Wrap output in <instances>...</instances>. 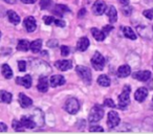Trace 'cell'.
<instances>
[{
	"label": "cell",
	"mask_w": 153,
	"mask_h": 134,
	"mask_svg": "<svg viewBox=\"0 0 153 134\" xmlns=\"http://www.w3.org/2000/svg\"><path fill=\"white\" fill-rule=\"evenodd\" d=\"M76 73H78V76L80 77V79L82 81L85 82L87 85H90L91 84V80H92V77H91V71L88 67L86 66H81V65H78L76 67Z\"/></svg>",
	"instance_id": "1"
},
{
	"label": "cell",
	"mask_w": 153,
	"mask_h": 134,
	"mask_svg": "<svg viewBox=\"0 0 153 134\" xmlns=\"http://www.w3.org/2000/svg\"><path fill=\"white\" fill-rule=\"evenodd\" d=\"M23 24H24V27H25V30H27L28 33L35 32V30H36V28H37V21H36V19H35L34 17H32V16H28L27 18H25Z\"/></svg>",
	"instance_id": "8"
},
{
	"label": "cell",
	"mask_w": 153,
	"mask_h": 134,
	"mask_svg": "<svg viewBox=\"0 0 153 134\" xmlns=\"http://www.w3.org/2000/svg\"><path fill=\"white\" fill-rule=\"evenodd\" d=\"M49 84H51V87H58V86H62L65 84V79H64L63 76L56 75L49 79Z\"/></svg>",
	"instance_id": "12"
},
{
	"label": "cell",
	"mask_w": 153,
	"mask_h": 134,
	"mask_svg": "<svg viewBox=\"0 0 153 134\" xmlns=\"http://www.w3.org/2000/svg\"><path fill=\"white\" fill-rule=\"evenodd\" d=\"M104 115V109L100 106V105H96L91 108L89 114H88V121L90 123H98L101 121Z\"/></svg>",
	"instance_id": "3"
},
{
	"label": "cell",
	"mask_w": 153,
	"mask_h": 134,
	"mask_svg": "<svg viewBox=\"0 0 153 134\" xmlns=\"http://www.w3.org/2000/svg\"><path fill=\"white\" fill-rule=\"evenodd\" d=\"M20 121H21L22 125L24 126V128H27V129H33V128H35L37 125L35 119L30 116H27V115L21 116V119H20Z\"/></svg>",
	"instance_id": "13"
},
{
	"label": "cell",
	"mask_w": 153,
	"mask_h": 134,
	"mask_svg": "<svg viewBox=\"0 0 153 134\" xmlns=\"http://www.w3.org/2000/svg\"><path fill=\"white\" fill-rule=\"evenodd\" d=\"M28 48H30V44L27 40L25 39H21V40L18 41L17 43V49L21 51H27Z\"/></svg>",
	"instance_id": "24"
},
{
	"label": "cell",
	"mask_w": 153,
	"mask_h": 134,
	"mask_svg": "<svg viewBox=\"0 0 153 134\" xmlns=\"http://www.w3.org/2000/svg\"><path fill=\"white\" fill-rule=\"evenodd\" d=\"M60 49H61V55L63 56V57H67V56L69 55V47L66 46V45H62Z\"/></svg>",
	"instance_id": "32"
},
{
	"label": "cell",
	"mask_w": 153,
	"mask_h": 134,
	"mask_svg": "<svg viewBox=\"0 0 153 134\" xmlns=\"http://www.w3.org/2000/svg\"><path fill=\"white\" fill-rule=\"evenodd\" d=\"M98 84L101 86H103V87H108V86H110V79H109L108 77H107L106 75H102L100 76V77L98 78Z\"/></svg>",
	"instance_id": "27"
},
{
	"label": "cell",
	"mask_w": 153,
	"mask_h": 134,
	"mask_svg": "<svg viewBox=\"0 0 153 134\" xmlns=\"http://www.w3.org/2000/svg\"><path fill=\"white\" fill-rule=\"evenodd\" d=\"M23 3H26V4H32V3H35L37 0H21Z\"/></svg>",
	"instance_id": "41"
},
{
	"label": "cell",
	"mask_w": 153,
	"mask_h": 134,
	"mask_svg": "<svg viewBox=\"0 0 153 134\" xmlns=\"http://www.w3.org/2000/svg\"><path fill=\"white\" fill-rule=\"evenodd\" d=\"M58 45V41L57 40H49L47 42V46L48 47H55Z\"/></svg>",
	"instance_id": "39"
},
{
	"label": "cell",
	"mask_w": 153,
	"mask_h": 134,
	"mask_svg": "<svg viewBox=\"0 0 153 134\" xmlns=\"http://www.w3.org/2000/svg\"><path fill=\"white\" fill-rule=\"evenodd\" d=\"M7 3H10V4H14V3L17 2V0H4Z\"/></svg>",
	"instance_id": "45"
},
{
	"label": "cell",
	"mask_w": 153,
	"mask_h": 134,
	"mask_svg": "<svg viewBox=\"0 0 153 134\" xmlns=\"http://www.w3.org/2000/svg\"><path fill=\"white\" fill-rule=\"evenodd\" d=\"M1 73H2L3 77L7 80L13 78V70H12V68L7 64H3V65L1 66Z\"/></svg>",
	"instance_id": "22"
},
{
	"label": "cell",
	"mask_w": 153,
	"mask_h": 134,
	"mask_svg": "<svg viewBox=\"0 0 153 134\" xmlns=\"http://www.w3.org/2000/svg\"><path fill=\"white\" fill-rule=\"evenodd\" d=\"M53 4L51 0H40V7L41 10H48Z\"/></svg>",
	"instance_id": "30"
},
{
	"label": "cell",
	"mask_w": 153,
	"mask_h": 134,
	"mask_svg": "<svg viewBox=\"0 0 153 134\" xmlns=\"http://www.w3.org/2000/svg\"><path fill=\"white\" fill-rule=\"evenodd\" d=\"M49 81L47 80L46 77H41L39 79V82H38V85H37V88L40 92H46L48 90V87H49Z\"/></svg>",
	"instance_id": "14"
},
{
	"label": "cell",
	"mask_w": 153,
	"mask_h": 134,
	"mask_svg": "<svg viewBox=\"0 0 153 134\" xmlns=\"http://www.w3.org/2000/svg\"><path fill=\"white\" fill-rule=\"evenodd\" d=\"M13 129L15 130V131H23L24 129V126L22 125L21 121H17V119H14L13 121Z\"/></svg>",
	"instance_id": "29"
},
{
	"label": "cell",
	"mask_w": 153,
	"mask_h": 134,
	"mask_svg": "<svg viewBox=\"0 0 153 134\" xmlns=\"http://www.w3.org/2000/svg\"><path fill=\"white\" fill-rule=\"evenodd\" d=\"M152 30H153V26H152Z\"/></svg>",
	"instance_id": "46"
},
{
	"label": "cell",
	"mask_w": 153,
	"mask_h": 134,
	"mask_svg": "<svg viewBox=\"0 0 153 134\" xmlns=\"http://www.w3.org/2000/svg\"><path fill=\"white\" fill-rule=\"evenodd\" d=\"M147 96H148V89L145 87L138 88L135 91V93H134V98H135V101H137V102H140V103L144 102Z\"/></svg>",
	"instance_id": "11"
},
{
	"label": "cell",
	"mask_w": 153,
	"mask_h": 134,
	"mask_svg": "<svg viewBox=\"0 0 153 134\" xmlns=\"http://www.w3.org/2000/svg\"><path fill=\"white\" fill-rule=\"evenodd\" d=\"M12 98H13V96H12L10 92L4 91V90H2V91H1V102H2V103L10 104V103L12 102Z\"/></svg>",
	"instance_id": "28"
},
{
	"label": "cell",
	"mask_w": 153,
	"mask_h": 134,
	"mask_svg": "<svg viewBox=\"0 0 153 134\" xmlns=\"http://www.w3.org/2000/svg\"><path fill=\"white\" fill-rule=\"evenodd\" d=\"M89 131L90 132H103L104 129H103L101 126H92V127L89 128Z\"/></svg>",
	"instance_id": "35"
},
{
	"label": "cell",
	"mask_w": 153,
	"mask_h": 134,
	"mask_svg": "<svg viewBox=\"0 0 153 134\" xmlns=\"http://www.w3.org/2000/svg\"><path fill=\"white\" fill-rule=\"evenodd\" d=\"M19 104L22 108H28L33 105V101L30 98H28L27 96L23 93H20L19 94Z\"/></svg>",
	"instance_id": "16"
},
{
	"label": "cell",
	"mask_w": 153,
	"mask_h": 134,
	"mask_svg": "<svg viewBox=\"0 0 153 134\" xmlns=\"http://www.w3.org/2000/svg\"><path fill=\"white\" fill-rule=\"evenodd\" d=\"M143 15L147 18V19H153V7L150 10H146L143 12Z\"/></svg>",
	"instance_id": "31"
},
{
	"label": "cell",
	"mask_w": 153,
	"mask_h": 134,
	"mask_svg": "<svg viewBox=\"0 0 153 134\" xmlns=\"http://www.w3.org/2000/svg\"><path fill=\"white\" fill-rule=\"evenodd\" d=\"M131 12H132V7H125L123 9V14L126 16H129L130 14H131Z\"/></svg>",
	"instance_id": "38"
},
{
	"label": "cell",
	"mask_w": 153,
	"mask_h": 134,
	"mask_svg": "<svg viewBox=\"0 0 153 134\" xmlns=\"http://www.w3.org/2000/svg\"><path fill=\"white\" fill-rule=\"evenodd\" d=\"M120 1V3L121 4H123V5H128L129 4V0H119Z\"/></svg>",
	"instance_id": "43"
},
{
	"label": "cell",
	"mask_w": 153,
	"mask_h": 134,
	"mask_svg": "<svg viewBox=\"0 0 153 134\" xmlns=\"http://www.w3.org/2000/svg\"><path fill=\"white\" fill-rule=\"evenodd\" d=\"M120 121H121V119H120V116H119V114H117V112H115V111H110V112L108 113L107 124H108L109 128H111V129L115 128L117 126H119Z\"/></svg>",
	"instance_id": "6"
},
{
	"label": "cell",
	"mask_w": 153,
	"mask_h": 134,
	"mask_svg": "<svg viewBox=\"0 0 153 134\" xmlns=\"http://www.w3.org/2000/svg\"><path fill=\"white\" fill-rule=\"evenodd\" d=\"M53 22H55V18L51 16H44V23L46 25H51Z\"/></svg>",
	"instance_id": "33"
},
{
	"label": "cell",
	"mask_w": 153,
	"mask_h": 134,
	"mask_svg": "<svg viewBox=\"0 0 153 134\" xmlns=\"http://www.w3.org/2000/svg\"><path fill=\"white\" fill-rule=\"evenodd\" d=\"M86 14V10L85 9H81V11L79 12V14H78V18H83L84 17V15Z\"/></svg>",
	"instance_id": "40"
},
{
	"label": "cell",
	"mask_w": 153,
	"mask_h": 134,
	"mask_svg": "<svg viewBox=\"0 0 153 134\" xmlns=\"http://www.w3.org/2000/svg\"><path fill=\"white\" fill-rule=\"evenodd\" d=\"M91 64L96 70H102L105 65V59L99 51H96L94 57L91 58Z\"/></svg>",
	"instance_id": "5"
},
{
	"label": "cell",
	"mask_w": 153,
	"mask_h": 134,
	"mask_svg": "<svg viewBox=\"0 0 153 134\" xmlns=\"http://www.w3.org/2000/svg\"><path fill=\"white\" fill-rule=\"evenodd\" d=\"M67 12H69V9L64 4H56L53 10V13L55 14V15L59 16V17H62V16L65 13H67Z\"/></svg>",
	"instance_id": "19"
},
{
	"label": "cell",
	"mask_w": 153,
	"mask_h": 134,
	"mask_svg": "<svg viewBox=\"0 0 153 134\" xmlns=\"http://www.w3.org/2000/svg\"><path fill=\"white\" fill-rule=\"evenodd\" d=\"M106 9H107L106 4H105V2L102 1V0H97L96 2L94 3V5H92V12L97 16H100L102 14H104Z\"/></svg>",
	"instance_id": "7"
},
{
	"label": "cell",
	"mask_w": 153,
	"mask_h": 134,
	"mask_svg": "<svg viewBox=\"0 0 153 134\" xmlns=\"http://www.w3.org/2000/svg\"><path fill=\"white\" fill-rule=\"evenodd\" d=\"M64 109L67 111L69 114H76L80 109L79 101L76 98H69L66 100L65 105H64Z\"/></svg>",
	"instance_id": "4"
},
{
	"label": "cell",
	"mask_w": 153,
	"mask_h": 134,
	"mask_svg": "<svg viewBox=\"0 0 153 134\" xmlns=\"http://www.w3.org/2000/svg\"><path fill=\"white\" fill-rule=\"evenodd\" d=\"M106 13H107V17H108V19H109V22L114 23L117 20V9H115L113 5H110V7L107 9Z\"/></svg>",
	"instance_id": "20"
},
{
	"label": "cell",
	"mask_w": 153,
	"mask_h": 134,
	"mask_svg": "<svg viewBox=\"0 0 153 134\" xmlns=\"http://www.w3.org/2000/svg\"><path fill=\"white\" fill-rule=\"evenodd\" d=\"M112 28H113L112 26H105L103 30H104V33L106 34V32H110V30H112Z\"/></svg>",
	"instance_id": "44"
},
{
	"label": "cell",
	"mask_w": 153,
	"mask_h": 134,
	"mask_svg": "<svg viewBox=\"0 0 153 134\" xmlns=\"http://www.w3.org/2000/svg\"><path fill=\"white\" fill-rule=\"evenodd\" d=\"M89 47V40L86 37H82L76 43V49L79 51H85Z\"/></svg>",
	"instance_id": "17"
},
{
	"label": "cell",
	"mask_w": 153,
	"mask_h": 134,
	"mask_svg": "<svg viewBox=\"0 0 153 134\" xmlns=\"http://www.w3.org/2000/svg\"><path fill=\"white\" fill-rule=\"evenodd\" d=\"M7 19H9V21L11 22V23L15 24V25L20 22V17H19V15L16 13V12L9 11L7 13Z\"/></svg>",
	"instance_id": "23"
},
{
	"label": "cell",
	"mask_w": 153,
	"mask_h": 134,
	"mask_svg": "<svg viewBox=\"0 0 153 134\" xmlns=\"http://www.w3.org/2000/svg\"><path fill=\"white\" fill-rule=\"evenodd\" d=\"M55 66L58 69H60V70L67 71L72 67V63H71V61H69V60H60V61L56 62Z\"/></svg>",
	"instance_id": "10"
},
{
	"label": "cell",
	"mask_w": 153,
	"mask_h": 134,
	"mask_svg": "<svg viewBox=\"0 0 153 134\" xmlns=\"http://www.w3.org/2000/svg\"><path fill=\"white\" fill-rule=\"evenodd\" d=\"M123 33H124V36L128 39H131V40H135L136 39V35L134 33V30L132 28L128 27V26H125L123 27Z\"/></svg>",
	"instance_id": "26"
},
{
	"label": "cell",
	"mask_w": 153,
	"mask_h": 134,
	"mask_svg": "<svg viewBox=\"0 0 153 134\" xmlns=\"http://www.w3.org/2000/svg\"><path fill=\"white\" fill-rule=\"evenodd\" d=\"M91 34H92V36L94 37V39H96L97 41H100V42L101 41H104L105 37H106V34L104 33V30H100L96 27L91 28Z\"/></svg>",
	"instance_id": "21"
},
{
	"label": "cell",
	"mask_w": 153,
	"mask_h": 134,
	"mask_svg": "<svg viewBox=\"0 0 153 134\" xmlns=\"http://www.w3.org/2000/svg\"><path fill=\"white\" fill-rule=\"evenodd\" d=\"M0 127H1V129H0V131H1V132L7 131V126H5L4 123H1V124H0Z\"/></svg>",
	"instance_id": "42"
},
{
	"label": "cell",
	"mask_w": 153,
	"mask_h": 134,
	"mask_svg": "<svg viewBox=\"0 0 153 134\" xmlns=\"http://www.w3.org/2000/svg\"><path fill=\"white\" fill-rule=\"evenodd\" d=\"M41 48H42V40H41V39H37V40L33 41V42L30 43V50H32L33 53H39V51L41 50Z\"/></svg>",
	"instance_id": "25"
},
{
	"label": "cell",
	"mask_w": 153,
	"mask_h": 134,
	"mask_svg": "<svg viewBox=\"0 0 153 134\" xmlns=\"http://www.w3.org/2000/svg\"><path fill=\"white\" fill-rule=\"evenodd\" d=\"M16 83L25 88H30V86H32V77L30 75H26L22 78H17L16 79Z\"/></svg>",
	"instance_id": "15"
},
{
	"label": "cell",
	"mask_w": 153,
	"mask_h": 134,
	"mask_svg": "<svg viewBox=\"0 0 153 134\" xmlns=\"http://www.w3.org/2000/svg\"><path fill=\"white\" fill-rule=\"evenodd\" d=\"M130 91H131L130 86L126 85V86H124L122 93L119 96V106L117 107H119L120 109H122V110H124V109L129 105V103H130Z\"/></svg>",
	"instance_id": "2"
},
{
	"label": "cell",
	"mask_w": 153,
	"mask_h": 134,
	"mask_svg": "<svg viewBox=\"0 0 153 134\" xmlns=\"http://www.w3.org/2000/svg\"><path fill=\"white\" fill-rule=\"evenodd\" d=\"M18 66H19L20 71H25L26 70V62L25 61H19L18 62Z\"/></svg>",
	"instance_id": "36"
},
{
	"label": "cell",
	"mask_w": 153,
	"mask_h": 134,
	"mask_svg": "<svg viewBox=\"0 0 153 134\" xmlns=\"http://www.w3.org/2000/svg\"><path fill=\"white\" fill-rule=\"evenodd\" d=\"M55 24L57 26H59V27H64V26L66 25L65 21H63V20H61V19H55Z\"/></svg>",
	"instance_id": "37"
},
{
	"label": "cell",
	"mask_w": 153,
	"mask_h": 134,
	"mask_svg": "<svg viewBox=\"0 0 153 134\" xmlns=\"http://www.w3.org/2000/svg\"><path fill=\"white\" fill-rule=\"evenodd\" d=\"M133 79H136L140 82H147L151 79L152 75L149 70H143V71H137V73H133Z\"/></svg>",
	"instance_id": "9"
},
{
	"label": "cell",
	"mask_w": 153,
	"mask_h": 134,
	"mask_svg": "<svg viewBox=\"0 0 153 134\" xmlns=\"http://www.w3.org/2000/svg\"><path fill=\"white\" fill-rule=\"evenodd\" d=\"M131 73V68L129 65H122L117 69V77L119 78H127Z\"/></svg>",
	"instance_id": "18"
},
{
	"label": "cell",
	"mask_w": 153,
	"mask_h": 134,
	"mask_svg": "<svg viewBox=\"0 0 153 134\" xmlns=\"http://www.w3.org/2000/svg\"><path fill=\"white\" fill-rule=\"evenodd\" d=\"M104 105H105V106H107V107H110V108H114V107H115L114 102H113L111 98H106V100H105V102H104Z\"/></svg>",
	"instance_id": "34"
}]
</instances>
